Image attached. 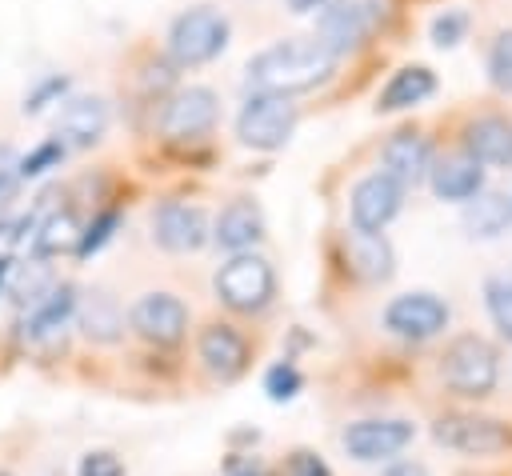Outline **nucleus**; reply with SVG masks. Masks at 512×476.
Returning a JSON list of instances; mask_svg holds the SVG:
<instances>
[{
    "mask_svg": "<svg viewBox=\"0 0 512 476\" xmlns=\"http://www.w3.org/2000/svg\"><path fill=\"white\" fill-rule=\"evenodd\" d=\"M20 188V156L12 144H0V204H8Z\"/></svg>",
    "mask_w": 512,
    "mask_h": 476,
    "instance_id": "33",
    "label": "nucleus"
},
{
    "mask_svg": "<svg viewBox=\"0 0 512 476\" xmlns=\"http://www.w3.org/2000/svg\"><path fill=\"white\" fill-rule=\"evenodd\" d=\"M264 236V216L252 200H232L220 216H216V228H212V240L228 252H248L256 240Z\"/></svg>",
    "mask_w": 512,
    "mask_h": 476,
    "instance_id": "19",
    "label": "nucleus"
},
{
    "mask_svg": "<svg viewBox=\"0 0 512 476\" xmlns=\"http://www.w3.org/2000/svg\"><path fill=\"white\" fill-rule=\"evenodd\" d=\"M152 236L168 252H196L208 240V216L196 204L184 200H164L152 216Z\"/></svg>",
    "mask_w": 512,
    "mask_h": 476,
    "instance_id": "12",
    "label": "nucleus"
},
{
    "mask_svg": "<svg viewBox=\"0 0 512 476\" xmlns=\"http://www.w3.org/2000/svg\"><path fill=\"white\" fill-rule=\"evenodd\" d=\"M292 12H316V8H324L328 0H284Z\"/></svg>",
    "mask_w": 512,
    "mask_h": 476,
    "instance_id": "38",
    "label": "nucleus"
},
{
    "mask_svg": "<svg viewBox=\"0 0 512 476\" xmlns=\"http://www.w3.org/2000/svg\"><path fill=\"white\" fill-rule=\"evenodd\" d=\"M64 88H68V80H64V76H52V80H44V84H40V88H36V92L24 100V116H36V112H40V108H44L52 96H60Z\"/></svg>",
    "mask_w": 512,
    "mask_h": 476,
    "instance_id": "35",
    "label": "nucleus"
},
{
    "mask_svg": "<svg viewBox=\"0 0 512 476\" xmlns=\"http://www.w3.org/2000/svg\"><path fill=\"white\" fill-rule=\"evenodd\" d=\"M464 32H468V12H460V8H444V12L432 20V40H436L440 48L460 44Z\"/></svg>",
    "mask_w": 512,
    "mask_h": 476,
    "instance_id": "30",
    "label": "nucleus"
},
{
    "mask_svg": "<svg viewBox=\"0 0 512 476\" xmlns=\"http://www.w3.org/2000/svg\"><path fill=\"white\" fill-rule=\"evenodd\" d=\"M76 316H80V332L96 344H116L124 336V312L108 292H92L76 300Z\"/></svg>",
    "mask_w": 512,
    "mask_h": 476,
    "instance_id": "21",
    "label": "nucleus"
},
{
    "mask_svg": "<svg viewBox=\"0 0 512 476\" xmlns=\"http://www.w3.org/2000/svg\"><path fill=\"white\" fill-rule=\"evenodd\" d=\"M344 252H348V268L360 276V280H388L392 276V244L380 236V232H364V228H352L344 236Z\"/></svg>",
    "mask_w": 512,
    "mask_h": 476,
    "instance_id": "18",
    "label": "nucleus"
},
{
    "mask_svg": "<svg viewBox=\"0 0 512 476\" xmlns=\"http://www.w3.org/2000/svg\"><path fill=\"white\" fill-rule=\"evenodd\" d=\"M292 472H296V476H328L324 464H320L312 452H296V456H292Z\"/></svg>",
    "mask_w": 512,
    "mask_h": 476,
    "instance_id": "36",
    "label": "nucleus"
},
{
    "mask_svg": "<svg viewBox=\"0 0 512 476\" xmlns=\"http://www.w3.org/2000/svg\"><path fill=\"white\" fill-rule=\"evenodd\" d=\"M436 444L452 448V452H468V456H492L500 448H508V428L492 416H472V412H448L432 424Z\"/></svg>",
    "mask_w": 512,
    "mask_h": 476,
    "instance_id": "8",
    "label": "nucleus"
},
{
    "mask_svg": "<svg viewBox=\"0 0 512 476\" xmlns=\"http://www.w3.org/2000/svg\"><path fill=\"white\" fill-rule=\"evenodd\" d=\"M432 88H436V76H432L424 64H408V68L392 72V80L380 88L376 108H380V112H400V108H412V104H420L424 96H432Z\"/></svg>",
    "mask_w": 512,
    "mask_h": 476,
    "instance_id": "22",
    "label": "nucleus"
},
{
    "mask_svg": "<svg viewBox=\"0 0 512 476\" xmlns=\"http://www.w3.org/2000/svg\"><path fill=\"white\" fill-rule=\"evenodd\" d=\"M432 188L440 200H472L484 188V164H476L472 156H448L440 164H432Z\"/></svg>",
    "mask_w": 512,
    "mask_h": 476,
    "instance_id": "20",
    "label": "nucleus"
},
{
    "mask_svg": "<svg viewBox=\"0 0 512 476\" xmlns=\"http://www.w3.org/2000/svg\"><path fill=\"white\" fill-rule=\"evenodd\" d=\"M216 116H220L216 92L204 84H188L168 96V104L160 112V136L164 140H196L216 124Z\"/></svg>",
    "mask_w": 512,
    "mask_h": 476,
    "instance_id": "7",
    "label": "nucleus"
},
{
    "mask_svg": "<svg viewBox=\"0 0 512 476\" xmlns=\"http://www.w3.org/2000/svg\"><path fill=\"white\" fill-rule=\"evenodd\" d=\"M200 360L212 376L220 380H236L244 368H248V344L236 328L228 324H212L200 332Z\"/></svg>",
    "mask_w": 512,
    "mask_h": 476,
    "instance_id": "16",
    "label": "nucleus"
},
{
    "mask_svg": "<svg viewBox=\"0 0 512 476\" xmlns=\"http://www.w3.org/2000/svg\"><path fill=\"white\" fill-rule=\"evenodd\" d=\"M80 236H84L80 220L68 208H60V212H52V216H44L36 224V236H32L36 240V256H68V252L80 248Z\"/></svg>",
    "mask_w": 512,
    "mask_h": 476,
    "instance_id": "25",
    "label": "nucleus"
},
{
    "mask_svg": "<svg viewBox=\"0 0 512 476\" xmlns=\"http://www.w3.org/2000/svg\"><path fill=\"white\" fill-rule=\"evenodd\" d=\"M296 128V104L288 96H272V92H252L236 116V136L248 148H280Z\"/></svg>",
    "mask_w": 512,
    "mask_h": 476,
    "instance_id": "5",
    "label": "nucleus"
},
{
    "mask_svg": "<svg viewBox=\"0 0 512 476\" xmlns=\"http://www.w3.org/2000/svg\"><path fill=\"white\" fill-rule=\"evenodd\" d=\"M128 324L156 348H172L184 340L188 332V308L172 296V292H144L132 312H128Z\"/></svg>",
    "mask_w": 512,
    "mask_h": 476,
    "instance_id": "9",
    "label": "nucleus"
},
{
    "mask_svg": "<svg viewBox=\"0 0 512 476\" xmlns=\"http://www.w3.org/2000/svg\"><path fill=\"white\" fill-rule=\"evenodd\" d=\"M488 76H492L496 88L512 92V28L500 32V36L492 40V52H488Z\"/></svg>",
    "mask_w": 512,
    "mask_h": 476,
    "instance_id": "28",
    "label": "nucleus"
},
{
    "mask_svg": "<svg viewBox=\"0 0 512 476\" xmlns=\"http://www.w3.org/2000/svg\"><path fill=\"white\" fill-rule=\"evenodd\" d=\"M412 436H416V428L408 420H400V416H372V420H356V424L344 428V448H348L352 460L372 464V460H388L400 448H408Z\"/></svg>",
    "mask_w": 512,
    "mask_h": 476,
    "instance_id": "10",
    "label": "nucleus"
},
{
    "mask_svg": "<svg viewBox=\"0 0 512 476\" xmlns=\"http://www.w3.org/2000/svg\"><path fill=\"white\" fill-rule=\"evenodd\" d=\"M464 156H472L476 164L508 168L512 164V120H504V116H476L464 128Z\"/></svg>",
    "mask_w": 512,
    "mask_h": 476,
    "instance_id": "17",
    "label": "nucleus"
},
{
    "mask_svg": "<svg viewBox=\"0 0 512 476\" xmlns=\"http://www.w3.org/2000/svg\"><path fill=\"white\" fill-rule=\"evenodd\" d=\"M76 476H124V464L116 452H88L76 468Z\"/></svg>",
    "mask_w": 512,
    "mask_h": 476,
    "instance_id": "34",
    "label": "nucleus"
},
{
    "mask_svg": "<svg viewBox=\"0 0 512 476\" xmlns=\"http://www.w3.org/2000/svg\"><path fill=\"white\" fill-rule=\"evenodd\" d=\"M272 292H276V272L256 252H236L216 272V296L232 312H260V308H268Z\"/></svg>",
    "mask_w": 512,
    "mask_h": 476,
    "instance_id": "3",
    "label": "nucleus"
},
{
    "mask_svg": "<svg viewBox=\"0 0 512 476\" xmlns=\"http://www.w3.org/2000/svg\"><path fill=\"white\" fill-rule=\"evenodd\" d=\"M336 68V56L316 40V36H288L268 48H260L248 60V84L252 92H272V96H296L316 84H324Z\"/></svg>",
    "mask_w": 512,
    "mask_h": 476,
    "instance_id": "1",
    "label": "nucleus"
},
{
    "mask_svg": "<svg viewBox=\"0 0 512 476\" xmlns=\"http://www.w3.org/2000/svg\"><path fill=\"white\" fill-rule=\"evenodd\" d=\"M228 476H260V468L256 464H232Z\"/></svg>",
    "mask_w": 512,
    "mask_h": 476,
    "instance_id": "39",
    "label": "nucleus"
},
{
    "mask_svg": "<svg viewBox=\"0 0 512 476\" xmlns=\"http://www.w3.org/2000/svg\"><path fill=\"white\" fill-rule=\"evenodd\" d=\"M116 224H120V216H116V212H100V216H96V220L84 228L76 256H92V252H96V248H100V244L112 236V228H116Z\"/></svg>",
    "mask_w": 512,
    "mask_h": 476,
    "instance_id": "32",
    "label": "nucleus"
},
{
    "mask_svg": "<svg viewBox=\"0 0 512 476\" xmlns=\"http://www.w3.org/2000/svg\"><path fill=\"white\" fill-rule=\"evenodd\" d=\"M64 160V144L60 140H44L36 152H28L24 160H20V180H36V176H44L48 168H56Z\"/></svg>",
    "mask_w": 512,
    "mask_h": 476,
    "instance_id": "29",
    "label": "nucleus"
},
{
    "mask_svg": "<svg viewBox=\"0 0 512 476\" xmlns=\"http://www.w3.org/2000/svg\"><path fill=\"white\" fill-rule=\"evenodd\" d=\"M384 476H428V468L420 460H396L384 468Z\"/></svg>",
    "mask_w": 512,
    "mask_h": 476,
    "instance_id": "37",
    "label": "nucleus"
},
{
    "mask_svg": "<svg viewBox=\"0 0 512 476\" xmlns=\"http://www.w3.org/2000/svg\"><path fill=\"white\" fill-rule=\"evenodd\" d=\"M68 316H76V288H72V284H56V288L28 312V336H32V340H44V336H52L56 328H64Z\"/></svg>",
    "mask_w": 512,
    "mask_h": 476,
    "instance_id": "26",
    "label": "nucleus"
},
{
    "mask_svg": "<svg viewBox=\"0 0 512 476\" xmlns=\"http://www.w3.org/2000/svg\"><path fill=\"white\" fill-rule=\"evenodd\" d=\"M380 172L388 176V180H396L400 188L404 184H420L428 172H432V144L424 140V136H416V132H396V136H388V144H384V152H380Z\"/></svg>",
    "mask_w": 512,
    "mask_h": 476,
    "instance_id": "14",
    "label": "nucleus"
},
{
    "mask_svg": "<svg viewBox=\"0 0 512 476\" xmlns=\"http://www.w3.org/2000/svg\"><path fill=\"white\" fill-rule=\"evenodd\" d=\"M228 44V20L224 12L208 8V4H196L188 12H180L168 28V52L176 64H208L224 52Z\"/></svg>",
    "mask_w": 512,
    "mask_h": 476,
    "instance_id": "2",
    "label": "nucleus"
},
{
    "mask_svg": "<svg viewBox=\"0 0 512 476\" xmlns=\"http://www.w3.org/2000/svg\"><path fill=\"white\" fill-rule=\"evenodd\" d=\"M508 224H512V200L508 196H500V192H476L472 200H464V228L472 232V236H500V232H508Z\"/></svg>",
    "mask_w": 512,
    "mask_h": 476,
    "instance_id": "24",
    "label": "nucleus"
},
{
    "mask_svg": "<svg viewBox=\"0 0 512 476\" xmlns=\"http://www.w3.org/2000/svg\"><path fill=\"white\" fill-rule=\"evenodd\" d=\"M8 268H12V260H4V256H0V292H4V280H8Z\"/></svg>",
    "mask_w": 512,
    "mask_h": 476,
    "instance_id": "40",
    "label": "nucleus"
},
{
    "mask_svg": "<svg viewBox=\"0 0 512 476\" xmlns=\"http://www.w3.org/2000/svg\"><path fill=\"white\" fill-rule=\"evenodd\" d=\"M376 4L372 0H328L316 16V40L340 56V52H352L368 40V32L376 28Z\"/></svg>",
    "mask_w": 512,
    "mask_h": 476,
    "instance_id": "6",
    "label": "nucleus"
},
{
    "mask_svg": "<svg viewBox=\"0 0 512 476\" xmlns=\"http://www.w3.org/2000/svg\"><path fill=\"white\" fill-rule=\"evenodd\" d=\"M484 300H488V316L500 328V336L512 340V276H492L484 284Z\"/></svg>",
    "mask_w": 512,
    "mask_h": 476,
    "instance_id": "27",
    "label": "nucleus"
},
{
    "mask_svg": "<svg viewBox=\"0 0 512 476\" xmlns=\"http://www.w3.org/2000/svg\"><path fill=\"white\" fill-rule=\"evenodd\" d=\"M56 288V276H52V268L40 260V256H32V260H24V264H12L8 268V280H4V292L20 304V308H36L48 292Z\"/></svg>",
    "mask_w": 512,
    "mask_h": 476,
    "instance_id": "23",
    "label": "nucleus"
},
{
    "mask_svg": "<svg viewBox=\"0 0 512 476\" xmlns=\"http://www.w3.org/2000/svg\"><path fill=\"white\" fill-rule=\"evenodd\" d=\"M300 372L292 368V364H272L268 368V376H264V392L272 396V400H292L296 392H300Z\"/></svg>",
    "mask_w": 512,
    "mask_h": 476,
    "instance_id": "31",
    "label": "nucleus"
},
{
    "mask_svg": "<svg viewBox=\"0 0 512 476\" xmlns=\"http://www.w3.org/2000/svg\"><path fill=\"white\" fill-rule=\"evenodd\" d=\"M400 200H404V188L396 180H388L384 172H372L364 176L356 188H352V228H364V232H380L396 212H400Z\"/></svg>",
    "mask_w": 512,
    "mask_h": 476,
    "instance_id": "13",
    "label": "nucleus"
},
{
    "mask_svg": "<svg viewBox=\"0 0 512 476\" xmlns=\"http://www.w3.org/2000/svg\"><path fill=\"white\" fill-rule=\"evenodd\" d=\"M440 376L456 396H488L496 388V348L480 336H460L440 360Z\"/></svg>",
    "mask_w": 512,
    "mask_h": 476,
    "instance_id": "4",
    "label": "nucleus"
},
{
    "mask_svg": "<svg viewBox=\"0 0 512 476\" xmlns=\"http://www.w3.org/2000/svg\"><path fill=\"white\" fill-rule=\"evenodd\" d=\"M384 324L404 340H432L448 324V304L432 292H404L384 308Z\"/></svg>",
    "mask_w": 512,
    "mask_h": 476,
    "instance_id": "11",
    "label": "nucleus"
},
{
    "mask_svg": "<svg viewBox=\"0 0 512 476\" xmlns=\"http://www.w3.org/2000/svg\"><path fill=\"white\" fill-rule=\"evenodd\" d=\"M104 128H108V104L100 96H72V100H64V108L56 116V132H60L56 140L64 148L68 144L88 148L104 136Z\"/></svg>",
    "mask_w": 512,
    "mask_h": 476,
    "instance_id": "15",
    "label": "nucleus"
}]
</instances>
